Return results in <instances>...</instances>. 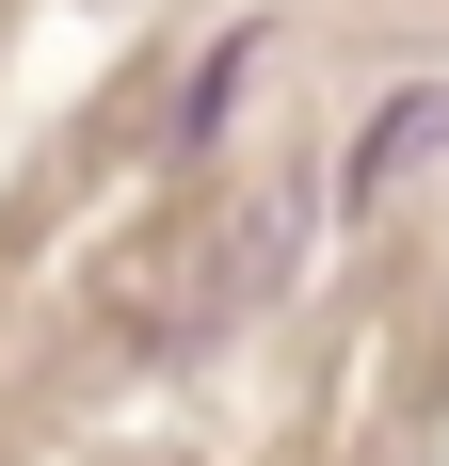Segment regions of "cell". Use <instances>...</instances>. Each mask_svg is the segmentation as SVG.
<instances>
[{"mask_svg": "<svg viewBox=\"0 0 449 466\" xmlns=\"http://www.w3.org/2000/svg\"><path fill=\"white\" fill-rule=\"evenodd\" d=\"M434 145H449V96H385V129L354 145V193H385L402 161H434Z\"/></svg>", "mask_w": 449, "mask_h": 466, "instance_id": "cell-1", "label": "cell"}]
</instances>
